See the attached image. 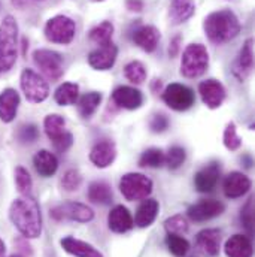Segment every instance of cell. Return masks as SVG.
<instances>
[{
    "label": "cell",
    "mask_w": 255,
    "mask_h": 257,
    "mask_svg": "<svg viewBox=\"0 0 255 257\" xmlns=\"http://www.w3.org/2000/svg\"><path fill=\"white\" fill-rule=\"evenodd\" d=\"M81 184H82V177L76 169H69L64 172L63 178H62V186L66 192H76V190H79Z\"/></svg>",
    "instance_id": "ab89813d"
},
{
    "label": "cell",
    "mask_w": 255,
    "mask_h": 257,
    "mask_svg": "<svg viewBox=\"0 0 255 257\" xmlns=\"http://www.w3.org/2000/svg\"><path fill=\"white\" fill-rule=\"evenodd\" d=\"M225 206L222 202L216 200V199H206V200H200L197 203L191 205L187 211L190 220L201 223V221H207L212 220L215 217H219L224 212Z\"/></svg>",
    "instance_id": "8fae6325"
},
{
    "label": "cell",
    "mask_w": 255,
    "mask_h": 257,
    "mask_svg": "<svg viewBox=\"0 0 255 257\" xmlns=\"http://www.w3.org/2000/svg\"><path fill=\"white\" fill-rule=\"evenodd\" d=\"M112 189L105 181H96L88 187V199L99 205H109L112 202Z\"/></svg>",
    "instance_id": "83f0119b"
},
{
    "label": "cell",
    "mask_w": 255,
    "mask_h": 257,
    "mask_svg": "<svg viewBox=\"0 0 255 257\" xmlns=\"http://www.w3.org/2000/svg\"><path fill=\"white\" fill-rule=\"evenodd\" d=\"M195 12L194 0H172L169 8V17L173 24H182L190 20Z\"/></svg>",
    "instance_id": "4316f807"
},
{
    "label": "cell",
    "mask_w": 255,
    "mask_h": 257,
    "mask_svg": "<svg viewBox=\"0 0 255 257\" xmlns=\"http://www.w3.org/2000/svg\"><path fill=\"white\" fill-rule=\"evenodd\" d=\"M198 93H200L203 103L210 109L219 108L222 105V102L225 100V88L216 79H206V81L200 82Z\"/></svg>",
    "instance_id": "7c38bea8"
},
{
    "label": "cell",
    "mask_w": 255,
    "mask_h": 257,
    "mask_svg": "<svg viewBox=\"0 0 255 257\" xmlns=\"http://www.w3.org/2000/svg\"><path fill=\"white\" fill-rule=\"evenodd\" d=\"M240 220L245 229L248 230V233L252 235L254 232V199L252 197L245 203L243 209L240 211Z\"/></svg>",
    "instance_id": "60d3db41"
},
{
    "label": "cell",
    "mask_w": 255,
    "mask_h": 257,
    "mask_svg": "<svg viewBox=\"0 0 255 257\" xmlns=\"http://www.w3.org/2000/svg\"><path fill=\"white\" fill-rule=\"evenodd\" d=\"M133 42L146 53L155 51L160 41V32L154 26H140L133 32Z\"/></svg>",
    "instance_id": "d6986e66"
},
{
    "label": "cell",
    "mask_w": 255,
    "mask_h": 257,
    "mask_svg": "<svg viewBox=\"0 0 255 257\" xmlns=\"http://www.w3.org/2000/svg\"><path fill=\"white\" fill-rule=\"evenodd\" d=\"M18 24L12 15H6L0 23V75L12 69L17 60Z\"/></svg>",
    "instance_id": "3957f363"
},
{
    "label": "cell",
    "mask_w": 255,
    "mask_h": 257,
    "mask_svg": "<svg viewBox=\"0 0 255 257\" xmlns=\"http://www.w3.org/2000/svg\"><path fill=\"white\" fill-rule=\"evenodd\" d=\"M33 165L38 174L44 178L53 177L59 169L57 157L51 151H47V150H41L39 153H36V156L33 157Z\"/></svg>",
    "instance_id": "484cf974"
},
{
    "label": "cell",
    "mask_w": 255,
    "mask_h": 257,
    "mask_svg": "<svg viewBox=\"0 0 255 257\" xmlns=\"http://www.w3.org/2000/svg\"><path fill=\"white\" fill-rule=\"evenodd\" d=\"M127 9L139 12V11L143 9V3L140 0H127Z\"/></svg>",
    "instance_id": "f6af8a7d"
},
{
    "label": "cell",
    "mask_w": 255,
    "mask_h": 257,
    "mask_svg": "<svg viewBox=\"0 0 255 257\" xmlns=\"http://www.w3.org/2000/svg\"><path fill=\"white\" fill-rule=\"evenodd\" d=\"M166 245H167L169 251L175 257H185L187 253L190 251V242L182 235L167 233Z\"/></svg>",
    "instance_id": "d6a6232c"
},
{
    "label": "cell",
    "mask_w": 255,
    "mask_h": 257,
    "mask_svg": "<svg viewBox=\"0 0 255 257\" xmlns=\"http://www.w3.org/2000/svg\"><path fill=\"white\" fill-rule=\"evenodd\" d=\"M51 217L54 220H70L76 223H90L94 218V212L90 206L79 202H64L51 209Z\"/></svg>",
    "instance_id": "30bf717a"
},
{
    "label": "cell",
    "mask_w": 255,
    "mask_h": 257,
    "mask_svg": "<svg viewBox=\"0 0 255 257\" xmlns=\"http://www.w3.org/2000/svg\"><path fill=\"white\" fill-rule=\"evenodd\" d=\"M33 62L50 81H59L63 76V57L57 51L36 50Z\"/></svg>",
    "instance_id": "ba28073f"
},
{
    "label": "cell",
    "mask_w": 255,
    "mask_h": 257,
    "mask_svg": "<svg viewBox=\"0 0 255 257\" xmlns=\"http://www.w3.org/2000/svg\"><path fill=\"white\" fill-rule=\"evenodd\" d=\"M17 136H18V139H20L21 142H24V144H32V142H35V141L38 139L39 130H38L36 126H33V124H27V126L20 127Z\"/></svg>",
    "instance_id": "b9f144b4"
},
{
    "label": "cell",
    "mask_w": 255,
    "mask_h": 257,
    "mask_svg": "<svg viewBox=\"0 0 255 257\" xmlns=\"http://www.w3.org/2000/svg\"><path fill=\"white\" fill-rule=\"evenodd\" d=\"M21 88L26 99L32 103H41L50 96L48 82L35 70L24 69L21 73Z\"/></svg>",
    "instance_id": "52a82bcc"
},
{
    "label": "cell",
    "mask_w": 255,
    "mask_h": 257,
    "mask_svg": "<svg viewBox=\"0 0 255 257\" xmlns=\"http://www.w3.org/2000/svg\"><path fill=\"white\" fill-rule=\"evenodd\" d=\"M117 157V147L112 141H100L97 142L90 153V160L94 166L105 169L114 163Z\"/></svg>",
    "instance_id": "2e32d148"
},
{
    "label": "cell",
    "mask_w": 255,
    "mask_h": 257,
    "mask_svg": "<svg viewBox=\"0 0 255 257\" xmlns=\"http://www.w3.org/2000/svg\"><path fill=\"white\" fill-rule=\"evenodd\" d=\"M20 106V94L14 88H6L0 93V120L3 123H11Z\"/></svg>",
    "instance_id": "603a6c76"
},
{
    "label": "cell",
    "mask_w": 255,
    "mask_h": 257,
    "mask_svg": "<svg viewBox=\"0 0 255 257\" xmlns=\"http://www.w3.org/2000/svg\"><path fill=\"white\" fill-rule=\"evenodd\" d=\"M124 75L130 82L133 84H140L146 79V69L145 66L134 60V62H130V63L124 67Z\"/></svg>",
    "instance_id": "8d00e7d4"
},
{
    "label": "cell",
    "mask_w": 255,
    "mask_h": 257,
    "mask_svg": "<svg viewBox=\"0 0 255 257\" xmlns=\"http://www.w3.org/2000/svg\"><path fill=\"white\" fill-rule=\"evenodd\" d=\"M78 96H79V87L78 84H73V82H64L62 84L56 94H54V99L59 105L62 106H69V105H73L76 103L78 100Z\"/></svg>",
    "instance_id": "f1b7e54d"
},
{
    "label": "cell",
    "mask_w": 255,
    "mask_h": 257,
    "mask_svg": "<svg viewBox=\"0 0 255 257\" xmlns=\"http://www.w3.org/2000/svg\"><path fill=\"white\" fill-rule=\"evenodd\" d=\"M118 57V48L114 42L99 45L94 51L88 54V63L96 70H109Z\"/></svg>",
    "instance_id": "4fadbf2b"
},
{
    "label": "cell",
    "mask_w": 255,
    "mask_h": 257,
    "mask_svg": "<svg viewBox=\"0 0 255 257\" xmlns=\"http://www.w3.org/2000/svg\"><path fill=\"white\" fill-rule=\"evenodd\" d=\"M0 257H6V247L2 239H0Z\"/></svg>",
    "instance_id": "c3c4849f"
},
{
    "label": "cell",
    "mask_w": 255,
    "mask_h": 257,
    "mask_svg": "<svg viewBox=\"0 0 255 257\" xmlns=\"http://www.w3.org/2000/svg\"><path fill=\"white\" fill-rule=\"evenodd\" d=\"M158 209H160L158 200L149 199V197L143 199V202L139 205V208L136 211V217L133 220L134 224L137 227H142V229L149 227L155 221V218L158 215Z\"/></svg>",
    "instance_id": "d4e9b609"
},
{
    "label": "cell",
    "mask_w": 255,
    "mask_h": 257,
    "mask_svg": "<svg viewBox=\"0 0 255 257\" xmlns=\"http://www.w3.org/2000/svg\"><path fill=\"white\" fill-rule=\"evenodd\" d=\"M185 159H187L185 150H184L182 147H178V145L169 148V151L164 153V163H166L167 168L172 169V171L181 168V166L184 165Z\"/></svg>",
    "instance_id": "e575fe53"
},
{
    "label": "cell",
    "mask_w": 255,
    "mask_h": 257,
    "mask_svg": "<svg viewBox=\"0 0 255 257\" xmlns=\"http://www.w3.org/2000/svg\"><path fill=\"white\" fill-rule=\"evenodd\" d=\"M179 42H181V38L178 36V38H175L173 41H172V44H170V48H169V53H170V56L172 57H175L176 54H178V50H179Z\"/></svg>",
    "instance_id": "bcb514c9"
},
{
    "label": "cell",
    "mask_w": 255,
    "mask_h": 257,
    "mask_svg": "<svg viewBox=\"0 0 255 257\" xmlns=\"http://www.w3.org/2000/svg\"><path fill=\"white\" fill-rule=\"evenodd\" d=\"M112 100L120 108H124V109H128V111H134V109L142 106L143 96L137 88L123 85V87H118V88L114 90Z\"/></svg>",
    "instance_id": "ac0fdd59"
},
{
    "label": "cell",
    "mask_w": 255,
    "mask_h": 257,
    "mask_svg": "<svg viewBox=\"0 0 255 257\" xmlns=\"http://www.w3.org/2000/svg\"><path fill=\"white\" fill-rule=\"evenodd\" d=\"M45 38L50 42L67 45L73 41L76 33L75 21L66 15H56L50 18L45 24Z\"/></svg>",
    "instance_id": "5b68a950"
},
{
    "label": "cell",
    "mask_w": 255,
    "mask_h": 257,
    "mask_svg": "<svg viewBox=\"0 0 255 257\" xmlns=\"http://www.w3.org/2000/svg\"><path fill=\"white\" fill-rule=\"evenodd\" d=\"M27 2H29V0H12V5L17 6V8H23V6L27 5Z\"/></svg>",
    "instance_id": "7dc6e473"
},
{
    "label": "cell",
    "mask_w": 255,
    "mask_h": 257,
    "mask_svg": "<svg viewBox=\"0 0 255 257\" xmlns=\"http://www.w3.org/2000/svg\"><path fill=\"white\" fill-rule=\"evenodd\" d=\"M102 102V94L97 93V91H91V93H87L84 94L81 99H79V103H78V108H79V114L85 118L91 117L96 109L99 108Z\"/></svg>",
    "instance_id": "4dcf8cb0"
},
{
    "label": "cell",
    "mask_w": 255,
    "mask_h": 257,
    "mask_svg": "<svg viewBox=\"0 0 255 257\" xmlns=\"http://www.w3.org/2000/svg\"><path fill=\"white\" fill-rule=\"evenodd\" d=\"M224 194L228 199H239L245 196L251 189V180L242 172H231L222 183Z\"/></svg>",
    "instance_id": "e0dca14e"
},
{
    "label": "cell",
    "mask_w": 255,
    "mask_h": 257,
    "mask_svg": "<svg viewBox=\"0 0 255 257\" xmlns=\"http://www.w3.org/2000/svg\"><path fill=\"white\" fill-rule=\"evenodd\" d=\"M11 257H23V256H20V254H14V256H11Z\"/></svg>",
    "instance_id": "681fc988"
},
{
    "label": "cell",
    "mask_w": 255,
    "mask_h": 257,
    "mask_svg": "<svg viewBox=\"0 0 255 257\" xmlns=\"http://www.w3.org/2000/svg\"><path fill=\"white\" fill-rule=\"evenodd\" d=\"M44 127L48 135V138L54 142L59 138H62L66 133V121L62 115L59 114H51L44 120Z\"/></svg>",
    "instance_id": "f546056e"
},
{
    "label": "cell",
    "mask_w": 255,
    "mask_h": 257,
    "mask_svg": "<svg viewBox=\"0 0 255 257\" xmlns=\"http://www.w3.org/2000/svg\"><path fill=\"white\" fill-rule=\"evenodd\" d=\"M60 245L66 253L75 257H105L91 244L81 241L73 236H66L60 241Z\"/></svg>",
    "instance_id": "7402d4cb"
},
{
    "label": "cell",
    "mask_w": 255,
    "mask_h": 257,
    "mask_svg": "<svg viewBox=\"0 0 255 257\" xmlns=\"http://www.w3.org/2000/svg\"><path fill=\"white\" fill-rule=\"evenodd\" d=\"M120 190L130 202L143 200L152 193V181L143 174H126L120 181Z\"/></svg>",
    "instance_id": "8992f818"
},
{
    "label": "cell",
    "mask_w": 255,
    "mask_h": 257,
    "mask_svg": "<svg viewBox=\"0 0 255 257\" xmlns=\"http://www.w3.org/2000/svg\"><path fill=\"white\" fill-rule=\"evenodd\" d=\"M194 91L184 84L173 82L163 93L164 103L173 111H187L194 105Z\"/></svg>",
    "instance_id": "9c48e42d"
},
{
    "label": "cell",
    "mask_w": 255,
    "mask_h": 257,
    "mask_svg": "<svg viewBox=\"0 0 255 257\" xmlns=\"http://www.w3.org/2000/svg\"><path fill=\"white\" fill-rule=\"evenodd\" d=\"M112 35H114V24L111 21H103L90 32V39L97 45H105L112 42Z\"/></svg>",
    "instance_id": "1f68e13d"
},
{
    "label": "cell",
    "mask_w": 255,
    "mask_h": 257,
    "mask_svg": "<svg viewBox=\"0 0 255 257\" xmlns=\"http://www.w3.org/2000/svg\"><path fill=\"white\" fill-rule=\"evenodd\" d=\"M203 29L210 42L221 45L233 41L240 33V23L230 9L215 11L204 18Z\"/></svg>",
    "instance_id": "7a4b0ae2"
},
{
    "label": "cell",
    "mask_w": 255,
    "mask_h": 257,
    "mask_svg": "<svg viewBox=\"0 0 255 257\" xmlns=\"http://www.w3.org/2000/svg\"><path fill=\"white\" fill-rule=\"evenodd\" d=\"M15 184L18 187V192L21 196H32V189H33V181L27 169L23 166H18L15 169Z\"/></svg>",
    "instance_id": "d590c367"
},
{
    "label": "cell",
    "mask_w": 255,
    "mask_h": 257,
    "mask_svg": "<svg viewBox=\"0 0 255 257\" xmlns=\"http://www.w3.org/2000/svg\"><path fill=\"white\" fill-rule=\"evenodd\" d=\"M164 165V153L160 148H148L142 153L139 159V166L142 168H160Z\"/></svg>",
    "instance_id": "836d02e7"
},
{
    "label": "cell",
    "mask_w": 255,
    "mask_h": 257,
    "mask_svg": "<svg viewBox=\"0 0 255 257\" xmlns=\"http://www.w3.org/2000/svg\"><path fill=\"white\" fill-rule=\"evenodd\" d=\"M53 144H54V147H56L60 153H64L66 150H69V148L72 147V144H73V136H72L69 132H66L62 138H59V139L54 141Z\"/></svg>",
    "instance_id": "ee69618b"
},
{
    "label": "cell",
    "mask_w": 255,
    "mask_h": 257,
    "mask_svg": "<svg viewBox=\"0 0 255 257\" xmlns=\"http://www.w3.org/2000/svg\"><path fill=\"white\" fill-rule=\"evenodd\" d=\"M108 226L115 233H126L133 229L134 221L126 206L117 205L111 209V212L108 215Z\"/></svg>",
    "instance_id": "ffe728a7"
},
{
    "label": "cell",
    "mask_w": 255,
    "mask_h": 257,
    "mask_svg": "<svg viewBox=\"0 0 255 257\" xmlns=\"http://www.w3.org/2000/svg\"><path fill=\"white\" fill-rule=\"evenodd\" d=\"M9 218L18 232L27 238L35 239L42 233V214L39 203L33 196H21L9 206Z\"/></svg>",
    "instance_id": "6da1fadb"
},
{
    "label": "cell",
    "mask_w": 255,
    "mask_h": 257,
    "mask_svg": "<svg viewBox=\"0 0 255 257\" xmlns=\"http://www.w3.org/2000/svg\"><path fill=\"white\" fill-rule=\"evenodd\" d=\"M94 2H102V0H94Z\"/></svg>",
    "instance_id": "f907efd6"
},
{
    "label": "cell",
    "mask_w": 255,
    "mask_h": 257,
    "mask_svg": "<svg viewBox=\"0 0 255 257\" xmlns=\"http://www.w3.org/2000/svg\"><path fill=\"white\" fill-rule=\"evenodd\" d=\"M209 66V54L201 44H191L182 53L181 73L185 78H197L206 72Z\"/></svg>",
    "instance_id": "277c9868"
},
{
    "label": "cell",
    "mask_w": 255,
    "mask_h": 257,
    "mask_svg": "<svg viewBox=\"0 0 255 257\" xmlns=\"http://www.w3.org/2000/svg\"><path fill=\"white\" fill-rule=\"evenodd\" d=\"M224 145L230 151H237L242 145V138L237 135L234 123H228L224 130Z\"/></svg>",
    "instance_id": "f35d334b"
},
{
    "label": "cell",
    "mask_w": 255,
    "mask_h": 257,
    "mask_svg": "<svg viewBox=\"0 0 255 257\" xmlns=\"http://www.w3.org/2000/svg\"><path fill=\"white\" fill-rule=\"evenodd\" d=\"M224 251L227 257H252L254 248L251 238L246 235H233L227 239L224 245Z\"/></svg>",
    "instance_id": "44dd1931"
},
{
    "label": "cell",
    "mask_w": 255,
    "mask_h": 257,
    "mask_svg": "<svg viewBox=\"0 0 255 257\" xmlns=\"http://www.w3.org/2000/svg\"><path fill=\"white\" fill-rule=\"evenodd\" d=\"M219 163L212 162L206 166H203L194 177V186L197 192L210 193L218 184L219 180Z\"/></svg>",
    "instance_id": "9a60e30c"
},
{
    "label": "cell",
    "mask_w": 255,
    "mask_h": 257,
    "mask_svg": "<svg viewBox=\"0 0 255 257\" xmlns=\"http://www.w3.org/2000/svg\"><path fill=\"white\" fill-rule=\"evenodd\" d=\"M149 127L155 133H161V132H164L166 128L169 127V118L166 115H163V114H157V115L152 117V120L149 123Z\"/></svg>",
    "instance_id": "7bdbcfd3"
},
{
    "label": "cell",
    "mask_w": 255,
    "mask_h": 257,
    "mask_svg": "<svg viewBox=\"0 0 255 257\" xmlns=\"http://www.w3.org/2000/svg\"><path fill=\"white\" fill-rule=\"evenodd\" d=\"M252 67H254V50H252V39H248L245 42V45L242 47L240 53H239V57L237 60L234 62L233 66V73L240 79L243 81L251 72H252Z\"/></svg>",
    "instance_id": "cb8c5ba5"
},
{
    "label": "cell",
    "mask_w": 255,
    "mask_h": 257,
    "mask_svg": "<svg viewBox=\"0 0 255 257\" xmlns=\"http://www.w3.org/2000/svg\"><path fill=\"white\" fill-rule=\"evenodd\" d=\"M164 229L167 230V233H175V235H182L188 230V221L184 215L176 214L169 217L164 221Z\"/></svg>",
    "instance_id": "74e56055"
},
{
    "label": "cell",
    "mask_w": 255,
    "mask_h": 257,
    "mask_svg": "<svg viewBox=\"0 0 255 257\" xmlns=\"http://www.w3.org/2000/svg\"><path fill=\"white\" fill-rule=\"evenodd\" d=\"M197 250L207 257H215L221 250V230L218 229H203L195 236Z\"/></svg>",
    "instance_id": "5bb4252c"
}]
</instances>
